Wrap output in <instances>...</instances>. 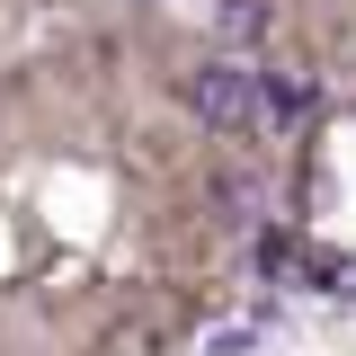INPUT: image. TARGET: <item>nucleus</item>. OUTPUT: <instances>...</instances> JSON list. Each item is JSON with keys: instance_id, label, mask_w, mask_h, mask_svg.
Returning <instances> with one entry per match:
<instances>
[{"instance_id": "1", "label": "nucleus", "mask_w": 356, "mask_h": 356, "mask_svg": "<svg viewBox=\"0 0 356 356\" xmlns=\"http://www.w3.org/2000/svg\"><path fill=\"white\" fill-rule=\"evenodd\" d=\"M187 107H196L214 134H241L250 116H259V81H250L241 63H196V72H187Z\"/></svg>"}, {"instance_id": "2", "label": "nucleus", "mask_w": 356, "mask_h": 356, "mask_svg": "<svg viewBox=\"0 0 356 356\" xmlns=\"http://www.w3.org/2000/svg\"><path fill=\"white\" fill-rule=\"evenodd\" d=\"M303 107H312L303 81H259V116H303Z\"/></svg>"}, {"instance_id": "3", "label": "nucleus", "mask_w": 356, "mask_h": 356, "mask_svg": "<svg viewBox=\"0 0 356 356\" xmlns=\"http://www.w3.org/2000/svg\"><path fill=\"white\" fill-rule=\"evenodd\" d=\"M259 27H267V9H259V0H222V36H232V44H250Z\"/></svg>"}]
</instances>
